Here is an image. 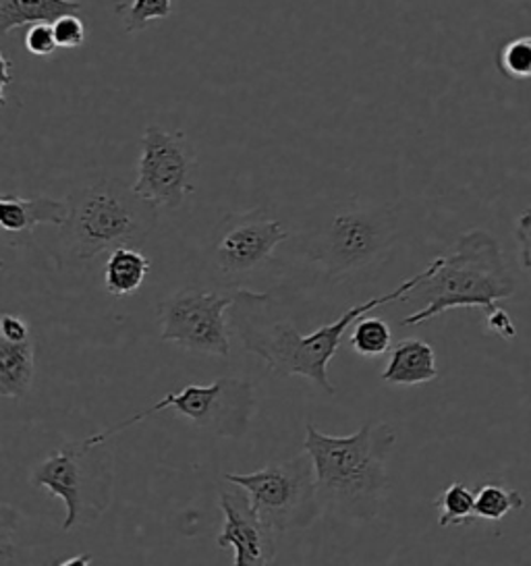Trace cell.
<instances>
[{
    "mask_svg": "<svg viewBox=\"0 0 531 566\" xmlns=\"http://www.w3.org/2000/svg\"><path fill=\"white\" fill-rule=\"evenodd\" d=\"M419 279L421 272L398 284L395 291L351 307L339 319L312 334L299 333L291 317L282 314L281 305L270 297V293L237 289L229 322L243 349L260 357L277 378L299 376L322 388L326 395H334L336 388L329 378V366L348 328L382 305L403 301Z\"/></svg>",
    "mask_w": 531,
    "mask_h": 566,
    "instance_id": "6da1fadb",
    "label": "cell"
},
{
    "mask_svg": "<svg viewBox=\"0 0 531 566\" xmlns=\"http://www.w3.org/2000/svg\"><path fill=\"white\" fill-rule=\"evenodd\" d=\"M395 444L397 433L386 421H367L348 436H331L308 423L303 450L314 463L322 511L348 523L374 521L388 490Z\"/></svg>",
    "mask_w": 531,
    "mask_h": 566,
    "instance_id": "7a4b0ae2",
    "label": "cell"
},
{
    "mask_svg": "<svg viewBox=\"0 0 531 566\" xmlns=\"http://www.w3.org/2000/svg\"><path fill=\"white\" fill-rule=\"evenodd\" d=\"M514 295V279L497 239L486 231L465 233L447 258H436L403 301H424V307L403 319L417 326L455 307L497 310L498 301Z\"/></svg>",
    "mask_w": 531,
    "mask_h": 566,
    "instance_id": "3957f363",
    "label": "cell"
},
{
    "mask_svg": "<svg viewBox=\"0 0 531 566\" xmlns=\"http://www.w3.org/2000/svg\"><path fill=\"white\" fill-rule=\"evenodd\" d=\"M66 201L69 218L61 227V245L82 262L104 251L139 248L158 224V208L121 179L104 177L82 185Z\"/></svg>",
    "mask_w": 531,
    "mask_h": 566,
    "instance_id": "277c9868",
    "label": "cell"
},
{
    "mask_svg": "<svg viewBox=\"0 0 531 566\" xmlns=\"http://www.w3.org/2000/svg\"><path fill=\"white\" fill-rule=\"evenodd\" d=\"M30 483L33 488L49 490L52 496L63 500L65 521L63 532H71L104 513L113 490V461L104 444L85 438L69 442L54 450L44 461L33 467Z\"/></svg>",
    "mask_w": 531,
    "mask_h": 566,
    "instance_id": "5b68a950",
    "label": "cell"
},
{
    "mask_svg": "<svg viewBox=\"0 0 531 566\" xmlns=\"http://www.w3.org/2000/svg\"><path fill=\"white\" fill-rule=\"evenodd\" d=\"M397 222L391 206L348 208L334 217L308 239L305 253L326 272L332 283L376 266L393 248Z\"/></svg>",
    "mask_w": 531,
    "mask_h": 566,
    "instance_id": "8992f818",
    "label": "cell"
},
{
    "mask_svg": "<svg viewBox=\"0 0 531 566\" xmlns=\"http://www.w3.org/2000/svg\"><path fill=\"white\" fill-rule=\"evenodd\" d=\"M222 480L248 494L253 513L272 532L308 530L324 513L308 452L272 461L253 473H225Z\"/></svg>",
    "mask_w": 531,
    "mask_h": 566,
    "instance_id": "52a82bcc",
    "label": "cell"
},
{
    "mask_svg": "<svg viewBox=\"0 0 531 566\" xmlns=\"http://www.w3.org/2000/svg\"><path fill=\"white\" fill-rule=\"evenodd\" d=\"M256 386L243 378H218L212 384H187L179 392H168L165 399L158 400L146 411L121 421L108 430L92 433V438L106 444L115 433L125 432L135 423L149 416H156L165 409H173L177 416L191 421L201 430L239 440L249 430V423L256 413Z\"/></svg>",
    "mask_w": 531,
    "mask_h": 566,
    "instance_id": "ba28073f",
    "label": "cell"
},
{
    "mask_svg": "<svg viewBox=\"0 0 531 566\" xmlns=\"http://www.w3.org/2000/svg\"><path fill=\"white\" fill-rule=\"evenodd\" d=\"M289 239L279 218L266 208L227 214L210 234L206 248V268L220 286L239 289L260 274Z\"/></svg>",
    "mask_w": 531,
    "mask_h": 566,
    "instance_id": "9c48e42d",
    "label": "cell"
},
{
    "mask_svg": "<svg viewBox=\"0 0 531 566\" xmlns=\"http://www.w3.org/2000/svg\"><path fill=\"white\" fill-rule=\"evenodd\" d=\"M237 289L185 286L158 305L160 340L199 355L229 357L227 310L235 303Z\"/></svg>",
    "mask_w": 531,
    "mask_h": 566,
    "instance_id": "30bf717a",
    "label": "cell"
},
{
    "mask_svg": "<svg viewBox=\"0 0 531 566\" xmlns=\"http://www.w3.org/2000/svg\"><path fill=\"white\" fill-rule=\"evenodd\" d=\"M196 150L183 132L149 125L142 135L137 179L133 189L158 210H177L196 191Z\"/></svg>",
    "mask_w": 531,
    "mask_h": 566,
    "instance_id": "8fae6325",
    "label": "cell"
},
{
    "mask_svg": "<svg viewBox=\"0 0 531 566\" xmlns=\"http://www.w3.org/2000/svg\"><path fill=\"white\" fill-rule=\"evenodd\" d=\"M218 506L225 515V527L216 537V546L232 548L237 566L272 565L277 558V532L253 513L248 494L222 488Z\"/></svg>",
    "mask_w": 531,
    "mask_h": 566,
    "instance_id": "7c38bea8",
    "label": "cell"
},
{
    "mask_svg": "<svg viewBox=\"0 0 531 566\" xmlns=\"http://www.w3.org/2000/svg\"><path fill=\"white\" fill-rule=\"evenodd\" d=\"M69 218V201L54 200L49 196H35L30 200L2 193L0 198V229L4 233H30L40 224L63 227Z\"/></svg>",
    "mask_w": 531,
    "mask_h": 566,
    "instance_id": "4fadbf2b",
    "label": "cell"
},
{
    "mask_svg": "<svg viewBox=\"0 0 531 566\" xmlns=\"http://www.w3.org/2000/svg\"><path fill=\"white\" fill-rule=\"evenodd\" d=\"M438 378L434 347L419 338L400 340L391 350V359L382 371V382L391 386H417Z\"/></svg>",
    "mask_w": 531,
    "mask_h": 566,
    "instance_id": "5bb4252c",
    "label": "cell"
},
{
    "mask_svg": "<svg viewBox=\"0 0 531 566\" xmlns=\"http://www.w3.org/2000/svg\"><path fill=\"white\" fill-rule=\"evenodd\" d=\"M35 376V340H9L0 336V397L25 399Z\"/></svg>",
    "mask_w": 531,
    "mask_h": 566,
    "instance_id": "9a60e30c",
    "label": "cell"
},
{
    "mask_svg": "<svg viewBox=\"0 0 531 566\" xmlns=\"http://www.w3.org/2000/svg\"><path fill=\"white\" fill-rule=\"evenodd\" d=\"M82 9L80 0H2L0 34H11L33 23H54L69 13H82Z\"/></svg>",
    "mask_w": 531,
    "mask_h": 566,
    "instance_id": "2e32d148",
    "label": "cell"
},
{
    "mask_svg": "<svg viewBox=\"0 0 531 566\" xmlns=\"http://www.w3.org/2000/svg\"><path fill=\"white\" fill-rule=\"evenodd\" d=\"M149 274V260L137 248L111 251L104 266V286L115 297H127L142 289Z\"/></svg>",
    "mask_w": 531,
    "mask_h": 566,
    "instance_id": "e0dca14e",
    "label": "cell"
},
{
    "mask_svg": "<svg viewBox=\"0 0 531 566\" xmlns=\"http://www.w3.org/2000/svg\"><path fill=\"white\" fill-rule=\"evenodd\" d=\"M438 525L440 527H459L476 521V494L461 482L450 483L436 500Z\"/></svg>",
    "mask_w": 531,
    "mask_h": 566,
    "instance_id": "ac0fdd59",
    "label": "cell"
},
{
    "mask_svg": "<svg viewBox=\"0 0 531 566\" xmlns=\"http://www.w3.org/2000/svg\"><path fill=\"white\" fill-rule=\"evenodd\" d=\"M393 331L381 317H360L348 336V347L362 357H378L391 349Z\"/></svg>",
    "mask_w": 531,
    "mask_h": 566,
    "instance_id": "d6986e66",
    "label": "cell"
},
{
    "mask_svg": "<svg viewBox=\"0 0 531 566\" xmlns=\"http://www.w3.org/2000/svg\"><path fill=\"white\" fill-rule=\"evenodd\" d=\"M523 499L517 490L486 483L476 492V516L486 521H500L509 513L523 509Z\"/></svg>",
    "mask_w": 531,
    "mask_h": 566,
    "instance_id": "ffe728a7",
    "label": "cell"
},
{
    "mask_svg": "<svg viewBox=\"0 0 531 566\" xmlns=\"http://www.w3.org/2000/svg\"><path fill=\"white\" fill-rule=\"evenodd\" d=\"M173 0H132L116 7V15L123 21L127 34H139L152 21L170 18Z\"/></svg>",
    "mask_w": 531,
    "mask_h": 566,
    "instance_id": "44dd1931",
    "label": "cell"
},
{
    "mask_svg": "<svg viewBox=\"0 0 531 566\" xmlns=\"http://www.w3.org/2000/svg\"><path fill=\"white\" fill-rule=\"evenodd\" d=\"M497 65L498 71L509 80H531V35H519L502 44L498 51Z\"/></svg>",
    "mask_w": 531,
    "mask_h": 566,
    "instance_id": "7402d4cb",
    "label": "cell"
},
{
    "mask_svg": "<svg viewBox=\"0 0 531 566\" xmlns=\"http://www.w3.org/2000/svg\"><path fill=\"white\" fill-rule=\"evenodd\" d=\"M52 28H54V35H56L59 49L75 51V49H80V46L85 44L87 30H85L83 19L77 18V13H69V15L56 19V21L52 23Z\"/></svg>",
    "mask_w": 531,
    "mask_h": 566,
    "instance_id": "603a6c76",
    "label": "cell"
},
{
    "mask_svg": "<svg viewBox=\"0 0 531 566\" xmlns=\"http://www.w3.org/2000/svg\"><path fill=\"white\" fill-rule=\"evenodd\" d=\"M25 49L33 56H52L59 51L52 23H33L25 34Z\"/></svg>",
    "mask_w": 531,
    "mask_h": 566,
    "instance_id": "cb8c5ba5",
    "label": "cell"
},
{
    "mask_svg": "<svg viewBox=\"0 0 531 566\" xmlns=\"http://www.w3.org/2000/svg\"><path fill=\"white\" fill-rule=\"evenodd\" d=\"M514 239L519 245L521 266L530 274L531 279V208L521 212V217L514 222Z\"/></svg>",
    "mask_w": 531,
    "mask_h": 566,
    "instance_id": "d4e9b609",
    "label": "cell"
},
{
    "mask_svg": "<svg viewBox=\"0 0 531 566\" xmlns=\"http://www.w3.org/2000/svg\"><path fill=\"white\" fill-rule=\"evenodd\" d=\"M486 328H488V333L497 334V336L504 338V340H511V338H514V334H517L513 319L500 305H498L497 310L486 314Z\"/></svg>",
    "mask_w": 531,
    "mask_h": 566,
    "instance_id": "484cf974",
    "label": "cell"
},
{
    "mask_svg": "<svg viewBox=\"0 0 531 566\" xmlns=\"http://www.w3.org/2000/svg\"><path fill=\"white\" fill-rule=\"evenodd\" d=\"M0 336L9 338V340H25V338L32 336V331L21 317L4 314L0 319Z\"/></svg>",
    "mask_w": 531,
    "mask_h": 566,
    "instance_id": "4316f807",
    "label": "cell"
},
{
    "mask_svg": "<svg viewBox=\"0 0 531 566\" xmlns=\"http://www.w3.org/2000/svg\"><path fill=\"white\" fill-rule=\"evenodd\" d=\"M92 563V556L90 554H80V556H73V558H65V560H59L56 565L61 566H73V565H90Z\"/></svg>",
    "mask_w": 531,
    "mask_h": 566,
    "instance_id": "83f0119b",
    "label": "cell"
},
{
    "mask_svg": "<svg viewBox=\"0 0 531 566\" xmlns=\"http://www.w3.org/2000/svg\"><path fill=\"white\" fill-rule=\"evenodd\" d=\"M2 98H4V92H7V85L11 82V63L7 56H2Z\"/></svg>",
    "mask_w": 531,
    "mask_h": 566,
    "instance_id": "f1b7e54d",
    "label": "cell"
}]
</instances>
